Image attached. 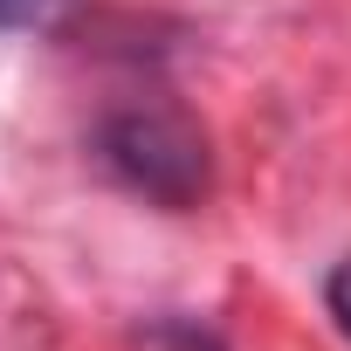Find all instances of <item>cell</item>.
I'll list each match as a JSON object with an SVG mask.
<instances>
[{
  "label": "cell",
  "mask_w": 351,
  "mask_h": 351,
  "mask_svg": "<svg viewBox=\"0 0 351 351\" xmlns=\"http://www.w3.org/2000/svg\"><path fill=\"white\" fill-rule=\"evenodd\" d=\"M104 145H110V165L152 200H186L200 186V145L165 117H117Z\"/></svg>",
  "instance_id": "cell-1"
},
{
  "label": "cell",
  "mask_w": 351,
  "mask_h": 351,
  "mask_svg": "<svg viewBox=\"0 0 351 351\" xmlns=\"http://www.w3.org/2000/svg\"><path fill=\"white\" fill-rule=\"evenodd\" d=\"M69 0H0V35H49Z\"/></svg>",
  "instance_id": "cell-2"
},
{
  "label": "cell",
  "mask_w": 351,
  "mask_h": 351,
  "mask_svg": "<svg viewBox=\"0 0 351 351\" xmlns=\"http://www.w3.org/2000/svg\"><path fill=\"white\" fill-rule=\"evenodd\" d=\"M324 303H330V317H337V330H344V344H351V262H337V269H330Z\"/></svg>",
  "instance_id": "cell-3"
}]
</instances>
